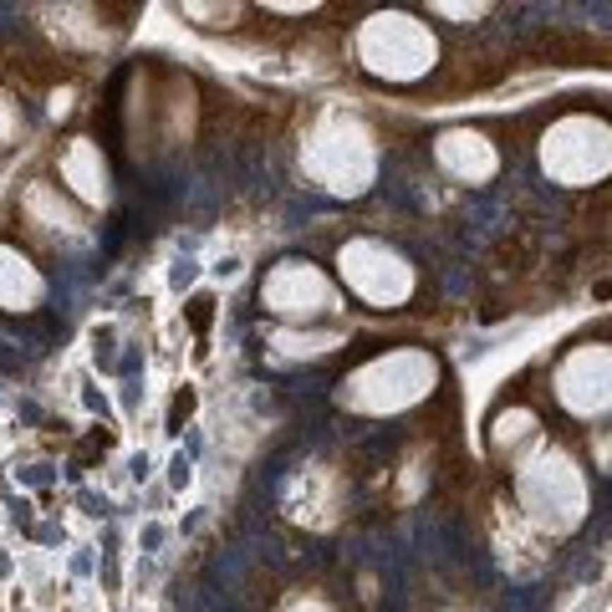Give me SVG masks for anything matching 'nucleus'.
Here are the masks:
<instances>
[{"mask_svg": "<svg viewBox=\"0 0 612 612\" xmlns=\"http://www.w3.org/2000/svg\"><path fill=\"white\" fill-rule=\"evenodd\" d=\"M541 602V587H515V592L500 597V612H536Z\"/></svg>", "mask_w": 612, "mask_h": 612, "instance_id": "obj_2", "label": "nucleus"}, {"mask_svg": "<svg viewBox=\"0 0 612 612\" xmlns=\"http://www.w3.org/2000/svg\"><path fill=\"white\" fill-rule=\"evenodd\" d=\"M0 373L6 378H26L31 373V353H20L16 342H0Z\"/></svg>", "mask_w": 612, "mask_h": 612, "instance_id": "obj_1", "label": "nucleus"}, {"mask_svg": "<svg viewBox=\"0 0 612 612\" xmlns=\"http://www.w3.org/2000/svg\"><path fill=\"white\" fill-rule=\"evenodd\" d=\"M209 306H214L209 296H194V301H189V322L200 326V332H204V326H209Z\"/></svg>", "mask_w": 612, "mask_h": 612, "instance_id": "obj_4", "label": "nucleus"}, {"mask_svg": "<svg viewBox=\"0 0 612 612\" xmlns=\"http://www.w3.org/2000/svg\"><path fill=\"white\" fill-rule=\"evenodd\" d=\"M97 362L113 367V332H97Z\"/></svg>", "mask_w": 612, "mask_h": 612, "instance_id": "obj_5", "label": "nucleus"}, {"mask_svg": "<svg viewBox=\"0 0 612 612\" xmlns=\"http://www.w3.org/2000/svg\"><path fill=\"white\" fill-rule=\"evenodd\" d=\"M169 479H173V485H189V459H184V454L169 465Z\"/></svg>", "mask_w": 612, "mask_h": 612, "instance_id": "obj_6", "label": "nucleus"}, {"mask_svg": "<svg viewBox=\"0 0 612 612\" xmlns=\"http://www.w3.org/2000/svg\"><path fill=\"white\" fill-rule=\"evenodd\" d=\"M189 413H194V393L184 388V393H179V398H173V413H169V424H173V429H179V424L189 419Z\"/></svg>", "mask_w": 612, "mask_h": 612, "instance_id": "obj_3", "label": "nucleus"}, {"mask_svg": "<svg viewBox=\"0 0 612 612\" xmlns=\"http://www.w3.org/2000/svg\"><path fill=\"white\" fill-rule=\"evenodd\" d=\"M189 276H194V266H189V260H179V266H173V286H184Z\"/></svg>", "mask_w": 612, "mask_h": 612, "instance_id": "obj_7", "label": "nucleus"}, {"mask_svg": "<svg viewBox=\"0 0 612 612\" xmlns=\"http://www.w3.org/2000/svg\"><path fill=\"white\" fill-rule=\"evenodd\" d=\"M0 16H16V6H0ZM16 20H0V31H11Z\"/></svg>", "mask_w": 612, "mask_h": 612, "instance_id": "obj_8", "label": "nucleus"}]
</instances>
